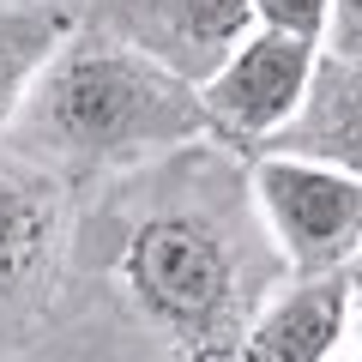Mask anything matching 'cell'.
Returning <instances> with one entry per match:
<instances>
[{"label":"cell","instance_id":"6da1fadb","mask_svg":"<svg viewBox=\"0 0 362 362\" xmlns=\"http://www.w3.org/2000/svg\"><path fill=\"white\" fill-rule=\"evenodd\" d=\"M290 278L247 181V151L187 139L73 187L66 290L49 338L73 350L242 356L259 302Z\"/></svg>","mask_w":362,"mask_h":362},{"label":"cell","instance_id":"7a4b0ae2","mask_svg":"<svg viewBox=\"0 0 362 362\" xmlns=\"http://www.w3.org/2000/svg\"><path fill=\"white\" fill-rule=\"evenodd\" d=\"M0 139L54 169L66 187H85L97 175H115V169L163 157L187 139H218V133L199 103V85L127 49L109 30L73 18V30L37 66L13 127Z\"/></svg>","mask_w":362,"mask_h":362},{"label":"cell","instance_id":"3957f363","mask_svg":"<svg viewBox=\"0 0 362 362\" xmlns=\"http://www.w3.org/2000/svg\"><path fill=\"white\" fill-rule=\"evenodd\" d=\"M73 247V187L0 139V356L37 350L54 326Z\"/></svg>","mask_w":362,"mask_h":362},{"label":"cell","instance_id":"277c9868","mask_svg":"<svg viewBox=\"0 0 362 362\" xmlns=\"http://www.w3.org/2000/svg\"><path fill=\"white\" fill-rule=\"evenodd\" d=\"M254 206L272 247L290 272L350 266L362 247V175L314 163L296 151H254L247 157Z\"/></svg>","mask_w":362,"mask_h":362},{"label":"cell","instance_id":"5b68a950","mask_svg":"<svg viewBox=\"0 0 362 362\" xmlns=\"http://www.w3.org/2000/svg\"><path fill=\"white\" fill-rule=\"evenodd\" d=\"M314 54H320V42L272 30V25H254L199 78V103L211 115V133L223 145L254 157L272 133L296 115L302 90H308V73H314Z\"/></svg>","mask_w":362,"mask_h":362},{"label":"cell","instance_id":"8992f818","mask_svg":"<svg viewBox=\"0 0 362 362\" xmlns=\"http://www.w3.org/2000/svg\"><path fill=\"white\" fill-rule=\"evenodd\" d=\"M73 18L163 61L187 85L211 73L254 30V0H66Z\"/></svg>","mask_w":362,"mask_h":362},{"label":"cell","instance_id":"52a82bcc","mask_svg":"<svg viewBox=\"0 0 362 362\" xmlns=\"http://www.w3.org/2000/svg\"><path fill=\"white\" fill-rule=\"evenodd\" d=\"M350 314H356L350 266L290 272L284 284L259 302L254 326L242 338V356H254V362H332L350 338Z\"/></svg>","mask_w":362,"mask_h":362},{"label":"cell","instance_id":"ba28073f","mask_svg":"<svg viewBox=\"0 0 362 362\" xmlns=\"http://www.w3.org/2000/svg\"><path fill=\"white\" fill-rule=\"evenodd\" d=\"M259 151H296V157L362 175V54H338V49L314 54V73H308L296 115Z\"/></svg>","mask_w":362,"mask_h":362},{"label":"cell","instance_id":"9c48e42d","mask_svg":"<svg viewBox=\"0 0 362 362\" xmlns=\"http://www.w3.org/2000/svg\"><path fill=\"white\" fill-rule=\"evenodd\" d=\"M66 30H73L66 0H0V133L13 127L37 66L54 54Z\"/></svg>","mask_w":362,"mask_h":362},{"label":"cell","instance_id":"30bf717a","mask_svg":"<svg viewBox=\"0 0 362 362\" xmlns=\"http://www.w3.org/2000/svg\"><path fill=\"white\" fill-rule=\"evenodd\" d=\"M326 13H332V0H254V25L290 30V37H308V42L326 37Z\"/></svg>","mask_w":362,"mask_h":362},{"label":"cell","instance_id":"8fae6325","mask_svg":"<svg viewBox=\"0 0 362 362\" xmlns=\"http://www.w3.org/2000/svg\"><path fill=\"white\" fill-rule=\"evenodd\" d=\"M320 49H338V54H362V0H332Z\"/></svg>","mask_w":362,"mask_h":362},{"label":"cell","instance_id":"7c38bea8","mask_svg":"<svg viewBox=\"0 0 362 362\" xmlns=\"http://www.w3.org/2000/svg\"><path fill=\"white\" fill-rule=\"evenodd\" d=\"M350 350L362 356V296H356V314H350Z\"/></svg>","mask_w":362,"mask_h":362},{"label":"cell","instance_id":"4fadbf2b","mask_svg":"<svg viewBox=\"0 0 362 362\" xmlns=\"http://www.w3.org/2000/svg\"><path fill=\"white\" fill-rule=\"evenodd\" d=\"M350 284H356V296H362V247H356V259H350Z\"/></svg>","mask_w":362,"mask_h":362}]
</instances>
